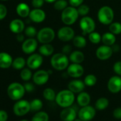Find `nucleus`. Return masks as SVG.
I'll return each instance as SVG.
<instances>
[{
    "label": "nucleus",
    "instance_id": "f257e3e1",
    "mask_svg": "<svg viewBox=\"0 0 121 121\" xmlns=\"http://www.w3.org/2000/svg\"><path fill=\"white\" fill-rule=\"evenodd\" d=\"M75 100V95L69 89L63 90L56 94V103L61 108H67L71 106Z\"/></svg>",
    "mask_w": 121,
    "mask_h": 121
},
{
    "label": "nucleus",
    "instance_id": "f03ea898",
    "mask_svg": "<svg viewBox=\"0 0 121 121\" xmlns=\"http://www.w3.org/2000/svg\"><path fill=\"white\" fill-rule=\"evenodd\" d=\"M69 58L64 53H58L52 56L51 65L56 71H64L69 66Z\"/></svg>",
    "mask_w": 121,
    "mask_h": 121
},
{
    "label": "nucleus",
    "instance_id": "7ed1b4c3",
    "mask_svg": "<svg viewBox=\"0 0 121 121\" xmlns=\"http://www.w3.org/2000/svg\"><path fill=\"white\" fill-rule=\"evenodd\" d=\"M79 14L77 8L73 7H68L64 9L60 14V19L62 22L66 26L73 25L78 19Z\"/></svg>",
    "mask_w": 121,
    "mask_h": 121
},
{
    "label": "nucleus",
    "instance_id": "20e7f679",
    "mask_svg": "<svg viewBox=\"0 0 121 121\" xmlns=\"http://www.w3.org/2000/svg\"><path fill=\"white\" fill-rule=\"evenodd\" d=\"M98 21L104 25H110L113 22L114 12L112 9L109 6H103L100 7L98 12Z\"/></svg>",
    "mask_w": 121,
    "mask_h": 121
},
{
    "label": "nucleus",
    "instance_id": "39448f33",
    "mask_svg": "<svg viewBox=\"0 0 121 121\" xmlns=\"http://www.w3.org/2000/svg\"><path fill=\"white\" fill-rule=\"evenodd\" d=\"M26 90L24 86L19 83H12L7 88V94L9 98L13 100H21L24 95Z\"/></svg>",
    "mask_w": 121,
    "mask_h": 121
},
{
    "label": "nucleus",
    "instance_id": "423d86ee",
    "mask_svg": "<svg viewBox=\"0 0 121 121\" xmlns=\"http://www.w3.org/2000/svg\"><path fill=\"white\" fill-rule=\"evenodd\" d=\"M56 36V33L54 30L51 27H43L40 29L36 35L37 40L39 43H50L53 41Z\"/></svg>",
    "mask_w": 121,
    "mask_h": 121
},
{
    "label": "nucleus",
    "instance_id": "0eeeda50",
    "mask_svg": "<svg viewBox=\"0 0 121 121\" xmlns=\"http://www.w3.org/2000/svg\"><path fill=\"white\" fill-rule=\"evenodd\" d=\"M80 28L82 31V35L85 36L89 34L91 32L94 31L95 29V21L90 17L86 16L83 17L79 22Z\"/></svg>",
    "mask_w": 121,
    "mask_h": 121
},
{
    "label": "nucleus",
    "instance_id": "6e6552de",
    "mask_svg": "<svg viewBox=\"0 0 121 121\" xmlns=\"http://www.w3.org/2000/svg\"><path fill=\"white\" fill-rule=\"evenodd\" d=\"M58 38L60 41L68 42L73 39L75 36V31L70 26H65L60 28L57 33Z\"/></svg>",
    "mask_w": 121,
    "mask_h": 121
},
{
    "label": "nucleus",
    "instance_id": "1a4fd4ad",
    "mask_svg": "<svg viewBox=\"0 0 121 121\" xmlns=\"http://www.w3.org/2000/svg\"><path fill=\"white\" fill-rule=\"evenodd\" d=\"M31 110L30 103L26 100H19L13 107L14 113L18 116H23Z\"/></svg>",
    "mask_w": 121,
    "mask_h": 121
},
{
    "label": "nucleus",
    "instance_id": "9d476101",
    "mask_svg": "<svg viewBox=\"0 0 121 121\" xmlns=\"http://www.w3.org/2000/svg\"><path fill=\"white\" fill-rule=\"evenodd\" d=\"M95 113V109L88 105L81 107L79 109L78 112V117L83 121H90L94 118Z\"/></svg>",
    "mask_w": 121,
    "mask_h": 121
},
{
    "label": "nucleus",
    "instance_id": "9b49d317",
    "mask_svg": "<svg viewBox=\"0 0 121 121\" xmlns=\"http://www.w3.org/2000/svg\"><path fill=\"white\" fill-rule=\"evenodd\" d=\"M113 53V50L112 46L103 45L99 46L95 51L96 57L101 60H106L109 59Z\"/></svg>",
    "mask_w": 121,
    "mask_h": 121
},
{
    "label": "nucleus",
    "instance_id": "f8f14e48",
    "mask_svg": "<svg viewBox=\"0 0 121 121\" xmlns=\"http://www.w3.org/2000/svg\"><path fill=\"white\" fill-rule=\"evenodd\" d=\"M43 59L40 53H32L26 60V65L30 69H37L43 64Z\"/></svg>",
    "mask_w": 121,
    "mask_h": 121
},
{
    "label": "nucleus",
    "instance_id": "ddd939ff",
    "mask_svg": "<svg viewBox=\"0 0 121 121\" xmlns=\"http://www.w3.org/2000/svg\"><path fill=\"white\" fill-rule=\"evenodd\" d=\"M108 89L112 93H117L121 91V77L120 76H112L108 81Z\"/></svg>",
    "mask_w": 121,
    "mask_h": 121
},
{
    "label": "nucleus",
    "instance_id": "4468645a",
    "mask_svg": "<svg viewBox=\"0 0 121 121\" xmlns=\"http://www.w3.org/2000/svg\"><path fill=\"white\" fill-rule=\"evenodd\" d=\"M84 73V69L81 64L72 63L67 68V74L70 77L78 78L82 76Z\"/></svg>",
    "mask_w": 121,
    "mask_h": 121
},
{
    "label": "nucleus",
    "instance_id": "2eb2a0df",
    "mask_svg": "<svg viewBox=\"0 0 121 121\" xmlns=\"http://www.w3.org/2000/svg\"><path fill=\"white\" fill-rule=\"evenodd\" d=\"M50 74L48 71L45 70H39L33 75V81L35 84L38 86H42L46 83L49 79Z\"/></svg>",
    "mask_w": 121,
    "mask_h": 121
},
{
    "label": "nucleus",
    "instance_id": "dca6fc26",
    "mask_svg": "<svg viewBox=\"0 0 121 121\" xmlns=\"http://www.w3.org/2000/svg\"><path fill=\"white\" fill-rule=\"evenodd\" d=\"M77 111L71 105L70 107L64 108L60 113V117L63 121H74L76 118Z\"/></svg>",
    "mask_w": 121,
    "mask_h": 121
},
{
    "label": "nucleus",
    "instance_id": "f3484780",
    "mask_svg": "<svg viewBox=\"0 0 121 121\" xmlns=\"http://www.w3.org/2000/svg\"><path fill=\"white\" fill-rule=\"evenodd\" d=\"M38 42L34 38H29L28 39L24 41L22 43V51L26 54H32L37 48Z\"/></svg>",
    "mask_w": 121,
    "mask_h": 121
},
{
    "label": "nucleus",
    "instance_id": "a211bd4d",
    "mask_svg": "<svg viewBox=\"0 0 121 121\" xmlns=\"http://www.w3.org/2000/svg\"><path fill=\"white\" fill-rule=\"evenodd\" d=\"M29 19L35 23H41L46 19V13L41 8H34L29 14Z\"/></svg>",
    "mask_w": 121,
    "mask_h": 121
},
{
    "label": "nucleus",
    "instance_id": "6ab92c4d",
    "mask_svg": "<svg viewBox=\"0 0 121 121\" xmlns=\"http://www.w3.org/2000/svg\"><path fill=\"white\" fill-rule=\"evenodd\" d=\"M85 87H86V84L84 81L78 79L72 80L71 81L69 82L68 85V89H69L73 93H79L83 91Z\"/></svg>",
    "mask_w": 121,
    "mask_h": 121
},
{
    "label": "nucleus",
    "instance_id": "aec40b11",
    "mask_svg": "<svg viewBox=\"0 0 121 121\" xmlns=\"http://www.w3.org/2000/svg\"><path fill=\"white\" fill-rule=\"evenodd\" d=\"M13 59L11 55L6 52L0 53V68L1 69H9L12 66Z\"/></svg>",
    "mask_w": 121,
    "mask_h": 121
},
{
    "label": "nucleus",
    "instance_id": "412c9836",
    "mask_svg": "<svg viewBox=\"0 0 121 121\" xmlns=\"http://www.w3.org/2000/svg\"><path fill=\"white\" fill-rule=\"evenodd\" d=\"M9 29L14 34H20L25 29V25L22 20L16 19L11 22L9 24Z\"/></svg>",
    "mask_w": 121,
    "mask_h": 121
},
{
    "label": "nucleus",
    "instance_id": "4be33fe9",
    "mask_svg": "<svg viewBox=\"0 0 121 121\" xmlns=\"http://www.w3.org/2000/svg\"><path fill=\"white\" fill-rule=\"evenodd\" d=\"M70 61L74 64H81L85 59V56L83 53L81 51H74L69 54Z\"/></svg>",
    "mask_w": 121,
    "mask_h": 121
},
{
    "label": "nucleus",
    "instance_id": "5701e85b",
    "mask_svg": "<svg viewBox=\"0 0 121 121\" xmlns=\"http://www.w3.org/2000/svg\"><path fill=\"white\" fill-rule=\"evenodd\" d=\"M77 103L78 105L81 107L88 105L91 102V96L86 92H81L77 96Z\"/></svg>",
    "mask_w": 121,
    "mask_h": 121
},
{
    "label": "nucleus",
    "instance_id": "b1692460",
    "mask_svg": "<svg viewBox=\"0 0 121 121\" xmlns=\"http://www.w3.org/2000/svg\"><path fill=\"white\" fill-rule=\"evenodd\" d=\"M16 11H17V14L22 18H26V17H29L30 12H31L29 7L26 3L19 4L17 7Z\"/></svg>",
    "mask_w": 121,
    "mask_h": 121
},
{
    "label": "nucleus",
    "instance_id": "393cba45",
    "mask_svg": "<svg viewBox=\"0 0 121 121\" xmlns=\"http://www.w3.org/2000/svg\"><path fill=\"white\" fill-rule=\"evenodd\" d=\"M115 41H116L115 35L113 34L112 33L110 32V31L105 33L102 36L101 41L103 42V43L104 45L112 46V45H114L115 43Z\"/></svg>",
    "mask_w": 121,
    "mask_h": 121
},
{
    "label": "nucleus",
    "instance_id": "a878e982",
    "mask_svg": "<svg viewBox=\"0 0 121 121\" xmlns=\"http://www.w3.org/2000/svg\"><path fill=\"white\" fill-rule=\"evenodd\" d=\"M39 53L44 56H50L54 52L53 46L50 43H44L42 44L39 48Z\"/></svg>",
    "mask_w": 121,
    "mask_h": 121
},
{
    "label": "nucleus",
    "instance_id": "bb28decb",
    "mask_svg": "<svg viewBox=\"0 0 121 121\" xmlns=\"http://www.w3.org/2000/svg\"><path fill=\"white\" fill-rule=\"evenodd\" d=\"M73 41V45L78 48H84L86 44H87V41L86 38L84 37L83 35H78V36H75Z\"/></svg>",
    "mask_w": 121,
    "mask_h": 121
},
{
    "label": "nucleus",
    "instance_id": "cd10ccee",
    "mask_svg": "<svg viewBox=\"0 0 121 121\" xmlns=\"http://www.w3.org/2000/svg\"><path fill=\"white\" fill-rule=\"evenodd\" d=\"M108 105H109V100L108 98H106L105 97L98 98L95 103V108L99 110H105V108H107L108 107Z\"/></svg>",
    "mask_w": 121,
    "mask_h": 121
},
{
    "label": "nucleus",
    "instance_id": "c85d7f7f",
    "mask_svg": "<svg viewBox=\"0 0 121 121\" xmlns=\"http://www.w3.org/2000/svg\"><path fill=\"white\" fill-rule=\"evenodd\" d=\"M26 64V60L23 57H17L13 60L12 67L17 70H21L24 69Z\"/></svg>",
    "mask_w": 121,
    "mask_h": 121
},
{
    "label": "nucleus",
    "instance_id": "c756f323",
    "mask_svg": "<svg viewBox=\"0 0 121 121\" xmlns=\"http://www.w3.org/2000/svg\"><path fill=\"white\" fill-rule=\"evenodd\" d=\"M43 98L48 101L55 100L56 97V94L54 90H53L51 88H46V89H44L43 92Z\"/></svg>",
    "mask_w": 121,
    "mask_h": 121
},
{
    "label": "nucleus",
    "instance_id": "7c9ffc66",
    "mask_svg": "<svg viewBox=\"0 0 121 121\" xmlns=\"http://www.w3.org/2000/svg\"><path fill=\"white\" fill-rule=\"evenodd\" d=\"M48 115L43 111L37 112L32 117L31 121H48Z\"/></svg>",
    "mask_w": 121,
    "mask_h": 121
},
{
    "label": "nucleus",
    "instance_id": "2f4dec72",
    "mask_svg": "<svg viewBox=\"0 0 121 121\" xmlns=\"http://www.w3.org/2000/svg\"><path fill=\"white\" fill-rule=\"evenodd\" d=\"M31 110L34 112H39L43 107V103L40 99L36 98L30 102Z\"/></svg>",
    "mask_w": 121,
    "mask_h": 121
},
{
    "label": "nucleus",
    "instance_id": "473e14b6",
    "mask_svg": "<svg viewBox=\"0 0 121 121\" xmlns=\"http://www.w3.org/2000/svg\"><path fill=\"white\" fill-rule=\"evenodd\" d=\"M109 31L115 35L121 34V23L120 22H112L109 25Z\"/></svg>",
    "mask_w": 121,
    "mask_h": 121
},
{
    "label": "nucleus",
    "instance_id": "72a5a7b5",
    "mask_svg": "<svg viewBox=\"0 0 121 121\" xmlns=\"http://www.w3.org/2000/svg\"><path fill=\"white\" fill-rule=\"evenodd\" d=\"M88 39L91 43L94 44H98L101 41L102 36L98 32H96L94 31L88 34Z\"/></svg>",
    "mask_w": 121,
    "mask_h": 121
},
{
    "label": "nucleus",
    "instance_id": "f704fd0d",
    "mask_svg": "<svg viewBox=\"0 0 121 121\" xmlns=\"http://www.w3.org/2000/svg\"><path fill=\"white\" fill-rule=\"evenodd\" d=\"M69 2L66 0H56L53 4L54 9L58 11H63L68 7Z\"/></svg>",
    "mask_w": 121,
    "mask_h": 121
},
{
    "label": "nucleus",
    "instance_id": "c9c22d12",
    "mask_svg": "<svg viewBox=\"0 0 121 121\" xmlns=\"http://www.w3.org/2000/svg\"><path fill=\"white\" fill-rule=\"evenodd\" d=\"M83 81H84L86 86H87L88 87H91V86H93L96 84L97 78L93 74H88L85 77Z\"/></svg>",
    "mask_w": 121,
    "mask_h": 121
},
{
    "label": "nucleus",
    "instance_id": "e433bc0d",
    "mask_svg": "<svg viewBox=\"0 0 121 121\" xmlns=\"http://www.w3.org/2000/svg\"><path fill=\"white\" fill-rule=\"evenodd\" d=\"M20 76L21 78L24 81H29L31 77H32V73L31 71L30 70V69H23L21 71L20 73Z\"/></svg>",
    "mask_w": 121,
    "mask_h": 121
},
{
    "label": "nucleus",
    "instance_id": "4c0bfd02",
    "mask_svg": "<svg viewBox=\"0 0 121 121\" xmlns=\"http://www.w3.org/2000/svg\"><path fill=\"white\" fill-rule=\"evenodd\" d=\"M78 14L80 16L82 17H86L88 14V13L90 12V7L86 5V4H81L79 7H77Z\"/></svg>",
    "mask_w": 121,
    "mask_h": 121
},
{
    "label": "nucleus",
    "instance_id": "58836bf2",
    "mask_svg": "<svg viewBox=\"0 0 121 121\" xmlns=\"http://www.w3.org/2000/svg\"><path fill=\"white\" fill-rule=\"evenodd\" d=\"M24 32L26 36H28L29 38H34V36L37 35V33H38L36 31V29L32 26H29L26 27L24 29Z\"/></svg>",
    "mask_w": 121,
    "mask_h": 121
},
{
    "label": "nucleus",
    "instance_id": "ea45409f",
    "mask_svg": "<svg viewBox=\"0 0 121 121\" xmlns=\"http://www.w3.org/2000/svg\"><path fill=\"white\" fill-rule=\"evenodd\" d=\"M113 71L117 75L121 76V60H118L116 61L112 66Z\"/></svg>",
    "mask_w": 121,
    "mask_h": 121
},
{
    "label": "nucleus",
    "instance_id": "a19ab883",
    "mask_svg": "<svg viewBox=\"0 0 121 121\" xmlns=\"http://www.w3.org/2000/svg\"><path fill=\"white\" fill-rule=\"evenodd\" d=\"M7 14V7L2 4H0V20L4 19Z\"/></svg>",
    "mask_w": 121,
    "mask_h": 121
},
{
    "label": "nucleus",
    "instance_id": "79ce46f5",
    "mask_svg": "<svg viewBox=\"0 0 121 121\" xmlns=\"http://www.w3.org/2000/svg\"><path fill=\"white\" fill-rule=\"evenodd\" d=\"M44 0H32L31 4L34 8H41L43 4H44Z\"/></svg>",
    "mask_w": 121,
    "mask_h": 121
},
{
    "label": "nucleus",
    "instance_id": "37998d69",
    "mask_svg": "<svg viewBox=\"0 0 121 121\" xmlns=\"http://www.w3.org/2000/svg\"><path fill=\"white\" fill-rule=\"evenodd\" d=\"M84 0H69V3L71 7L77 8L83 4Z\"/></svg>",
    "mask_w": 121,
    "mask_h": 121
},
{
    "label": "nucleus",
    "instance_id": "c03bdc74",
    "mask_svg": "<svg viewBox=\"0 0 121 121\" xmlns=\"http://www.w3.org/2000/svg\"><path fill=\"white\" fill-rule=\"evenodd\" d=\"M112 115L117 120L121 119V108H117L113 110Z\"/></svg>",
    "mask_w": 121,
    "mask_h": 121
},
{
    "label": "nucleus",
    "instance_id": "a18cd8bd",
    "mask_svg": "<svg viewBox=\"0 0 121 121\" xmlns=\"http://www.w3.org/2000/svg\"><path fill=\"white\" fill-rule=\"evenodd\" d=\"M24 88H25L26 91L29 92V93L33 92L34 91V89H35L34 84H32L31 83H26L24 85Z\"/></svg>",
    "mask_w": 121,
    "mask_h": 121
},
{
    "label": "nucleus",
    "instance_id": "49530a36",
    "mask_svg": "<svg viewBox=\"0 0 121 121\" xmlns=\"http://www.w3.org/2000/svg\"><path fill=\"white\" fill-rule=\"evenodd\" d=\"M8 119V114L5 110H0V121H7Z\"/></svg>",
    "mask_w": 121,
    "mask_h": 121
},
{
    "label": "nucleus",
    "instance_id": "de8ad7c7",
    "mask_svg": "<svg viewBox=\"0 0 121 121\" xmlns=\"http://www.w3.org/2000/svg\"><path fill=\"white\" fill-rule=\"evenodd\" d=\"M61 52L68 56V54H70L72 52V48L70 45H66L62 48Z\"/></svg>",
    "mask_w": 121,
    "mask_h": 121
},
{
    "label": "nucleus",
    "instance_id": "09e8293b",
    "mask_svg": "<svg viewBox=\"0 0 121 121\" xmlns=\"http://www.w3.org/2000/svg\"><path fill=\"white\" fill-rule=\"evenodd\" d=\"M17 39L19 42L24 41V36L23 34H22L21 33L20 34H17Z\"/></svg>",
    "mask_w": 121,
    "mask_h": 121
},
{
    "label": "nucleus",
    "instance_id": "8fccbe9b",
    "mask_svg": "<svg viewBox=\"0 0 121 121\" xmlns=\"http://www.w3.org/2000/svg\"><path fill=\"white\" fill-rule=\"evenodd\" d=\"M112 50H113V52H117L119 50H120V47H119V46L117 45V44H114V45H112Z\"/></svg>",
    "mask_w": 121,
    "mask_h": 121
},
{
    "label": "nucleus",
    "instance_id": "3c124183",
    "mask_svg": "<svg viewBox=\"0 0 121 121\" xmlns=\"http://www.w3.org/2000/svg\"><path fill=\"white\" fill-rule=\"evenodd\" d=\"M45 2H46L47 3H54L56 0H44Z\"/></svg>",
    "mask_w": 121,
    "mask_h": 121
},
{
    "label": "nucleus",
    "instance_id": "603ef678",
    "mask_svg": "<svg viewBox=\"0 0 121 121\" xmlns=\"http://www.w3.org/2000/svg\"><path fill=\"white\" fill-rule=\"evenodd\" d=\"M74 121H83V120H82L81 119H80V118L78 117V118H76V119L74 120Z\"/></svg>",
    "mask_w": 121,
    "mask_h": 121
},
{
    "label": "nucleus",
    "instance_id": "864d4df0",
    "mask_svg": "<svg viewBox=\"0 0 121 121\" xmlns=\"http://www.w3.org/2000/svg\"><path fill=\"white\" fill-rule=\"evenodd\" d=\"M21 121H28L27 120H22Z\"/></svg>",
    "mask_w": 121,
    "mask_h": 121
},
{
    "label": "nucleus",
    "instance_id": "5fc2aeb1",
    "mask_svg": "<svg viewBox=\"0 0 121 121\" xmlns=\"http://www.w3.org/2000/svg\"><path fill=\"white\" fill-rule=\"evenodd\" d=\"M2 1H7V0H2Z\"/></svg>",
    "mask_w": 121,
    "mask_h": 121
}]
</instances>
